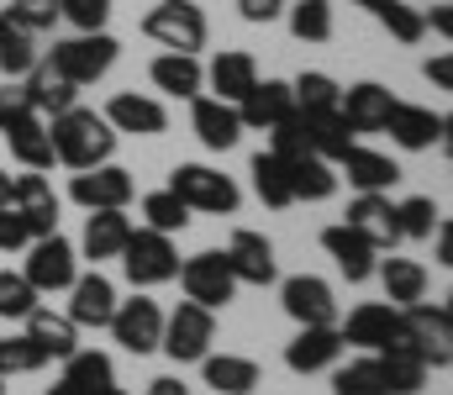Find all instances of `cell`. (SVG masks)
<instances>
[{
    "label": "cell",
    "mask_w": 453,
    "mask_h": 395,
    "mask_svg": "<svg viewBox=\"0 0 453 395\" xmlns=\"http://www.w3.org/2000/svg\"><path fill=\"white\" fill-rule=\"evenodd\" d=\"M395 222H401V243H406V238H411V243H427V238L438 232V222H443V211H438L433 195H411V201L395 206Z\"/></svg>",
    "instance_id": "b9f144b4"
},
{
    "label": "cell",
    "mask_w": 453,
    "mask_h": 395,
    "mask_svg": "<svg viewBox=\"0 0 453 395\" xmlns=\"http://www.w3.org/2000/svg\"><path fill=\"white\" fill-rule=\"evenodd\" d=\"M11 21H21L27 32H48L53 21H58V0H11V11H5Z\"/></svg>",
    "instance_id": "c3c4849f"
},
{
    "label": "cell",
    "mask_w": 453,
    "mask_h": 395,
    "mask_svg": "<svg viewBox=\"0 0 453 395\" xmlns=\"http://www.w3.org/2000/svg\"><path fill=\"white\" fill-rule=\"evenodd\" d=\"M422 21H427L438 37H453V11H449V5H438V11H433V16H422Z\"/></svg>",
    "instance_id": "9f6ffc18"
},
{
    "label": "cell",
    "mask_w": 453,
    "mask_h": 395,
    "mask_svg": "<svg viewBox=\"0 0 453 395\" xmlns=\"http://www.w3.org/2000/svg\"><path fill=\"white\" fill-rule=\"evenodd\" d=\"M374 274H380V285H385V300L395 306V311H406V306H417V300H427V269L417 259H390L374 263Z\"/></svg>",
    "instance_id": "4dcf8cb0"
},
{
    "label": "cell",
    "mask_w": 453,
    "mask_h": 395,
    "mask_svg": "<svg viewBox=\"0 0 453 395\" xmlns=\"http://www.w3.org/2000/svg\"><path fill=\"white\" fill-rule=\"evenodd\" d=\"M401 338L422 353L427 369H449L453 364V311L449 306H427V300L406 306L401 311Z\"/></svg>",
    "instance_id": "52a82bcc"
},
{
    "label": "cell",
    "mask_w": 453,
    "mask_h": 395,
    "mask_svg": "<svg viewBox=\"0 0 453 395\" xmlns=\"http://www.w3.org/2000/svg\"><path fill=\"white\" fill-rule=\"evenodd\" d=\"M37 300H42V295L27 285L21 269H0V322H21Z\"/></svg>",
    "instance_id": "7bdbcfd3"
},
{
    "label": "cell",
    "mask_w": 453,
    "mask_h": 395,
    "mask_svg": "<svg viewBox=\"0 0 453 395\" xmlns=\"http://www.w3.org/2000/svg\"><path fill=\"white\" fill-rule=\"evenodd\" d=\"M0 395H5V375H0Z\"/></svg>",
    "instance_id": "e7e4bbea"
},
{
    "label": "cell",
    "mask_w": 453,
    "mask_h": 395,
    "mask_svg": "<svg viewBox=\"0 0 453 395\" xmlns=\"http://www.w3.org/2000/svg\"><path fill=\"white\" fill-rule=\"evenodd\" d=\"M374 16H380V27H385L395 42H422V37H427V21H422V11H411L406 0H385Z\"/></svg>",
    "instance_id": "f6af8a7d"
},
{
    "label": "cell",
    "mask_w": 453,
    "mask_h": 395,
    "mask_svg": "<svg viewBox=\"0 0 453 395\" xmlns=\"http://www.w3.org/2000/svg\"><path fill=\"white\" fill-rule=\"evenodd\" d=\"M116 53H121V42H116L111 32H74V37H64V42H53V53H48V64L69 80V85H96V80H106L116 64Z\"/></svg>",
    "instance_id": "277c9868"
},
{
    "label": "cell",
    "mask_w": 453,
    "mask_h": 395,
    "mask_svg": "<svg viewBox=\"0 0 453 395\" xmlns=\"http://www.w3.org/2000/svg\"><path fill=\"white\" fill-rule=\"evenodd\" d=\"M338 163L358 195H390V185L401 179V163L390 153H380V148H364V142H353Z\"/></svg>",
    "instance_id": "ffe728a7"
},
{
    "label": "cell",
    "mask_w": 453,
    "mask_h": 395,
    "mask_svg": "<svg viewBox=\"0 0 453 395\" xmlns=\"http://www.w3.org/2000/svg\"><path fill=\"white\" fill-rule=\"evenodd\" d=\"M348 5H364V11H380L385 0H348Z\"/></svg>",
    "instance_id": "94428289"
},
{
    "label": "cell",
    "mask_w": 453,
    "mask_h": 395,
    "mask_svg": "<svg viewBox=\"0 0 453 395\" xmlns=\"http://www.w3.org/2000/svg\"><path fill=\"white\" fill-rule=\"evenodd\" d=\"M116 311V285L101 274V269H90V274H74V285H69V322L74 327H106Z\"/></svg>",
    "instance_id": "d6986e66"
},
{
    "label": "cell",
    "mask_w": 453,
    "mask_h": 395,
    "mask_svg": "<svg viewBox=\"0 0 453 395\" xmlns=\"http://www.w3.org/2000/svg\"><path fill=\"white\" fill-rule=\"evenodd\" d=\"M422 74H427L438 90H453V53H438V58H427V64H422Z\"/></svg>",
    "instance_id": "11a10c76"
},
{
    "label": "cell",
    "mask_w": 453,
    "mask_h": 395,
    "mask_svg": "<svg viewBox=\"0 0 453 395\" xmlns=\"http://www.w3.org/2000/svg\"><path fill=\"white\" fill-rule=\"evenodd\" d=\"M21 222H27V238H53L58 232V195L42 206H21Z\"/></svg>",
    "instance_id": "816d5d0a"
},
{
    "label": "cell",
    "mask_w": 453,
    "mask_h": 395,
    "mask_svg": "<svg viewBox=\"0 0 453 395\" xmlns=\"http://www.w3.org/2000/svg\"><path fill=\"white\" fill-rule=\"evenodd\" d=\"M0 206H11V174L0 169Z\"/></svg>",
    "instance_id": "91938a15"
},
{
    "label": "cell",
    "mask_w": 453,
    "mask_h": 395,
    "mask_svg": "<svg viewBox=\"0 0 453 395\" xmlns=\"http://www.w3.org/2000/svg\"><path fill=\"white\" fill-rule=\"evenodd\" d=\"M248 174H253V195H258L269 211L296 206V195H290V174H285V158H274V153H253Z\"/></svg>",
    "instance_id": "74e56055"
},
{
    "label": "cell",
    "mask_w": 453,
    "mask_h": 395,
    "mask_svg": "<svg viewBox=\"0 0 453 395\" xmlns=\"http://www.w3.org/2000/svg\"><path fill=\"white\" fill-rule=\"evenodd\" d=\"M190 206L164 185V190H153V195H142V227H153V232H164V238H174V232H185L190 227Z\"/></svg>",
    "instance_id": "f35d334b"
},
{
    "label": "cell",
    "mask_w": 453,
    "mask_h": 395,
    "mask_svg": "<svg viewBox=\"0 0 453 395\" xmlns=\"http://www.w3.org/2000/svg\"><path fill=\"white\" fill-rule=\"evenodd\" d=\"M142 37L158 42L164 53H196L201 58V48L211 37V21H206V11L196 0H158L142 16Z\"/></svg>",
    "instance_id": "7a4b0ae2"
},
{
    "label": "cell",
    "mask_w": 453,
    "mask_h": 395,
    "mask_svg": "<svg viewBox=\"0 0 453 395\" xmlns=\"http://www.w3.org/2000/svg\"><path fill=\"white\" fill-rule=\"evenodd\" d=\"M333 395H390L385 380H380L374 353H369V359H353L348 369H338V375H333Z\"/></svg>",
    "instance_id": "ee69618b"
},
{
    "label": "cell",
    "mask_w": 453,
    "mask_h": 395,
    "mask_svg": "<svg viewBox=\"0 0 453 395\" xmlns=\"http://www.w3.org/2000/svg\"><path fill=\"white\" fill-rule=\"evenodd\" d=\"M390 106H395V95L385 85H374V80H364V85H353V90L338 95V111L353 132H380L385 117H390Z\"/></svg>",
    "instance_id": "f1b7e54d"
},
{
    "label": "cell",
    "mask_w": 453,
    "mask_h": 395,
    "mask_svg": "<svg viewBox=\"0 0 453 395\" xmlns=\"http://www.w3.org/2000/svg\"><path fill=\"white\" fill-rule=\"evenodd\" d=\"M222 254H226V263H232V279H237V285H258V290H264V285L280 279L274 243H269L264 232H253V227H237Z\"/></svg>",
    "instance_id": "9a60e30c"
},
{
    "label": "cell",
    "mask_w": 453,
    "mask_h": 395,
    "mask_svg": "<svg viewBox=\"0 0 453 395\" xmlns=\"http://www.w3.org/2000/svg\"><path fill=\"white\" fill-rule=\"evenodd\" d=\"M380 132H390V142L406 148V153H427V148L449 142V117L433 111V106H406V101H395Z\"/></svg>",
    "instance_id": "5bb4252c"
},
{
    "label": "cell",
    "mask_w": 453,
    "mask_h": 395,
    "mask_svg": "<svg viewBox=\"0 0 453 395\" xmlns=\"http://www.w3.org/2000/svg\"><path fill=\"white\" fill-rule=\"evenodd\" d=\"M101 395H127V391H121V385H111V391H101Z\"/></svg>",
    "instance_id": "be15d7a7"
},
{
    "label": "cell",
    "mask_w": 453,
    "mask_h": 395,
    "mask_svg": "<svg viewBox=\"0 0 453 395\" xmlns=\"http://www.w3.org/2000/svg\"><path fill=\"white\" fill-rule=\"evenodd\" d=\"M358 238H369V248L374 254H395V243H401V222H395V201L390 195H353L348 201V216H342Z\"/></svg>",
    "instance_id": "2e32d148"
},
{
    "label": "cell",
    "mask_w": 453,
    "mask_h": 395,
    "mask_svg": "<svg viewBox=\"0 0 453 395\" xmlns=\"http://www.w3.org/2000/svg\"><path fill=\"white\" fill-rule=\"evenodd\" d=\"M21 322H27V338H32V348L42 359H69L80 348V327L64 311H53V306H32Z\"/></svg>",
    "instance_id": "d4e9b609"
},
{
    "label": "cell",
    "mask_w": 453,
    "mask_h": 395,
    "mask_svg": "<svg viewBox=\"0 0 453 395\" xmlns=\"http://www.w3.org/2000/svg\"><path fill=\"white\" fill-rule=\"evenodd\" d=\"M374 364H380V380H385L390 395H417L422 385H427V375H433V369L422 364V353H417L406 338H395L390 348H380Z\"/></svg>",
    "instance_id": "484cf974"
},
{
    "label": "cell",
    "mask_w": 453,
    "mask_h": 395,
    "mask_svg": "<svg viewBox=\"0 0 453 395\" xmlns=\"http://www.w3.org/2000/svg\"><path fill=\"white\" fill-rule=\"evenodd\" d=\"M121 274H127V285L132 290H153V285H169L174 274H180V248H174V238H164V232H153V227H132V238L121 243Z\"/></svg>",
    "instance_id": "3957f363"
},
{
    "label": "cell",
    "mask_w": 453,
    "mask_h": 395,
    "mask_svg": "<svg viewBox=\"0 0 453 395\" xmlns=\"http://www.w3.org/2000/svg\"><path fill=\"white\" fill-rule=\"evenodd\" d=\"M21 90H27V101H32V111H37V117H58V111L80 106V85H69L48 58H37V64H32V74L21 80Z\"/></svg>",
    "instance_id": "4316f807"
},
{
    "label": "cell",
    "mask_w": 453,
    "mask_h": 395,
    "mask_svg": "<svg viewBox=\"0 0 453 395\" xmlns=\"http://www.w3.org/2000/svg\"><path fill=\"white\" fill-rule=\"evenodd\" d=\"M37 32H27L21 21H11L5 11H0V74L5 80H27L32 74V64H37V42H32Z\"/></svg>",
    "instance_id": "8d00e7d4"
},
{
    "label": "cell",
    "mask_w": 453,
    "mask_h": 395,
    "mask_svg": "<svg viewBox=\"0 0 453 395\" xmlns=\"http://www.w3.org/2000/svg\"><path fill=\"white\" fill-rule=\"evenodd\" d=\"M217 343V311L196 306V300H180L169 316H164V338H158V353H169L174 364H201Z\"/></svg>",
    "instance_id": "8992f818"
},
{
    "label": "cell",
    "mask_w": 453,
    "mask_h": 395,
    "mask_svg": "<svg viewBox=\"0 0 453 395\" xmlns=\"http://www.w3.org/2000/svg\"><path fill=\"white\" fill-rule=\"evenodd\" d=\"M64 385L80 395H101L116 385V364L111 353H101V348H74L69 359H64Z\"/></svg>",
    "instance_id": "e575fe53"
},
{
    "label": "cell",
    "mask_w": 453,
    "mask_h": 395,
    "mask_svg": "<svg viewBox=\"0 0 453 395\" xmlns=\"http://www.w3.org/2000/svg\"><path fill=\"white\" fill-rule=\"evenodd\" d=\"M290 95H296V111H333L342 95V85L333 74H322V69H301L296 80H290Z\"/></svg>",
    "instance_id": "ab89813d"
},
{
    "label": "cell",
    "mask_w": 453,
    "mask_h": 395,
    "mask_svg": "<svg viewBox=\"0 0 453 395\" xmlns=\"http://www.w3.org/2000/svg\"><path fill=\"white\" fill-rule=\"evenodd\" d=\"M290 11V37L296 42H327L333 37V0H296Z\"/></svg>",
    "instance_id": "60d3db41"
},
{
    "label": "cell",
    "mask_w": 453,
    "mask_h": 395,
    "mask_svg": "<svg viewBox=\"0 0 453 395\" xmlns=\"http://www.w3.org/2000/svg\"><path fill=\"white\" fill-rule=\"evenodd\" d=\"M116 137L111 122L101 117V111H90V106H69V111H58V117H48V142H53V158L64 163V169H96V163H111L116 153Z\"/></svg>",
    "instance_id": "6da1fadb"
},
{
    "label": "cell",
    "mask_w": 453,
    "mask_h": 395,
    "mask_svg": "<svg viewBox=\"0 0 453 395\" xmlns=\"http://www.w3.org/2000/svg\"><path fill=\"white\" fill-rule=\"evenodd\" d=\"M48 359L32 348V338L27 332H16V338H0V375L11 380V375H37Z\"/></svg>",
    "instance_id": "bcb514c9"
},
{
    "label": "cell",
    "mask_w": 453,
    "mask_h": 395,
    "mask_svg": "<svg viewBox=\"0 0 453 395\" xmlns=\"http://www.w3.org/2000/svg\"><path fill=\"white\" fill-rule=\"evenodd\" d=\"M48 395H80V391H69V385H64V380H58V385H53V391Z\"/></svg>",
    "instance_id": "6125c7cd"
},
{
    "label": "cell",
    "mask_w": 453,
    "mask_h": 395,
    "mask_svg": "<svg viewBox=\"0 0 453 395\" xmlns=\"http://www.w3.org/2000/svg\"><path fill=\"white\" fill-rule=\"evenodd\" d=\"M342 332V348H364V353H380L401 338V311L390 300H364L348 311V322L338 327Z\"/></svg>",
    "instance_id": "4fadbf2b"
},
{
    "label": "cell",
    "mask_w": 453,
    "mask_h": 395,
    "mask_svg": "<svg viewBox=\"0 0 453 395\" xmlns=\"http://www.w3.org/2000/svg\"><path fill=\"white\" fill-rule=\"evenodd\" d=\"M301 122H306V142H311V153L317 158H327V163H338L342 153L358 142V132L342 122V111H301Z\"/></svg>",
    "instance_id": "d6a6232c"
},
{
    "label": "cell",
    "mask_w": 453,
    "mask_h": 395,
    "mask_svg": "<svg viewBox=\"0 0 453 395\" xmlns=\"http://www.w3.org/2000/svg\"><path fill=\"white\" fill-rule=\"evenodd\" d=\"M190 127H196V137H201L211 153L237 148V137H242L237 106H232V101H217V95H196V101H190Z\"/></svg>",
    "instance_id": "cb8c5ba5"
},
{
    "label": "cell",
    "mask_w": 453,
    "mask_h": 395,
    "mask_svg": "<svg viewBox=\"0 0 453 395\" xmlns=\"http://www.w3.org/2000/svg\"><path fill=\"white\" fill-rule=\"evenodd\" d=\"M21 117H37V111H32V101H27V90H21V80H5V85H0V132L16 127Z\"/></svg>",
    "instance_id": "f907efd6"
},
{
    "label": "cell",
    "mask_w": 453,
    "mask_h": 395,
    "mask_svg": "<svg viewBox=\"0 0 453 395\" xmlns=\"http://www.w3.org/2000/svg\"><path fill=\"white\" fill-rule=\"evenodd\" d=\"M148 395H190V385H180V380H169V375H164V380H153V385H148Z\"/></svg>",
    "instance_id": "680465c9"
},
{
    "label": "cell",
    "mask_w": 453,
    "mask_h": 395,
    "mask_svg": "<svg viewBox=\"0 0 453 395\" xmlns=\"http://www.w3.org/2000/svg\"><path fill=\"white\" fill-rule=\"evenodd\" d=\"M42 201H53V185H48L37 169H27V174L11 179V206H16V211H21V206H42Z\"/></svg>",
    "instance_id": "681fc988"
},
{
    "label": "cell",
    "mask_w": 453,
    "mask_h": 395,
    "mask_svg": "<svg viewBox=\"0 0 453 395\" xmlns=\"http://www.w3.org/2000/svg\"><path fill=\"white\" fill-rule=\"evenodd\" d=\"M169 190H174L190 211H206V216H232V211L242 206V190L232 185V174L211 169V163H174Z\"/></svg>",
    "instance_id": "5b68a950"
},
{
    "label": "cell",
    "mask_w": 453,
    "mask_h": 395,
    "mask_svg": "<svg viewBox=\"0 0 453 395\" xmlns=\"http://www.w3.org/2000/svg\"><path fill=\"white\" fill-rule=\"evenodd\" d=\"M180 290H185V300H196V306H206V311H222L226 300L237 295V279H232V263H226L222 248H206V254H190V259H180Z\"/></svg>",
    "instance_id": "ba28073f"
},
{
    "label": "cell",
    "mask_w": 453,
    "mask_h": 395,
    "mask_svg": "<svg viewBox=\"0 0 453 395\" xmlns=\"http://www.w3.org/2000/svg\"><path fill=\"white\" fill-rule=\"evenodd\" d=\"M201 380L217 395H253L264 375H258V364L242 359V353H206V359H201Z\"/></svg>",
    "instance_id": "f546056e"
},
{
    "label": "cell",
    "mask_w": 453,
    "mask_h": 395,
    "mask_svg": "<svg viewBox=\"0 0 453 395\" xmlns=\"http://www.w3.org/2000/svg\"><path fill=\"white\" fill-rule=\"evenodd\" d=\"M111 132H132V137H158V132H169V111H164V101H153V95H132V90H121L111 95V106L101 111Z\"/></svg>",
    "instance_id": "44dd1931"
},
{
    "label": "cell",
    "mask_w": 453,
    "mask_h": 395,
    "mask_svg": "<svg viewBox=\"0 0 453 395\" xmlns=\"http://www.w3.org/2000/svg\"><path fill=\"white\" fill-rule=\"evenodd\" d=\"M290 111H296L290 80H258V85H253V90L237 101V122H242V132H269V127H280Z\"/></svg>",
    "instance_id": "e0dca14e"
},
{
    "label": "cell",
    "mask_w": 453,
    "mask_h": 395,
    "mask_svg": "<svg viewBox=\"0 0 453 395\" xmlns=\"http://www.w3.org/2000/svg\"><path fill=\"white\" fill-rule=\"evenodd\" d=\"M127 238H132V216H127V211H90V216H85L80 254H85V259H96V263L116 259Z\"/></svg>",
    "instance_id": "1f68e13d"
},
{
    "label": "cell",
    "mask_w": 453,
    "mask_h": 395,
    "mask_svg": "<svg viewBox=\"0 0 453 395\" xmlns=\"http://www.w3.org/2000/svg\"><path fill=\"white\" fill-rule=\"evenodd\" d=\"M32 238H27V222H21V211L16 206H0V254H16V248H27Z\"/></svg>",
    "instance_id": "f5cc1de1"
},
{
    "label": "cell",
    "mask_w": 453,
    "mask_h": 395,
    "mask_svg": "<svg viewBox=\"0 0 453 395\" xmlns=\"http://www.w3.org/2000/svg\"><path fill=\"white\" fill-rule=\"evenodd\" d=\"M206 85L217 90V101H242L253 85H258V64H253V53H242V48H222L211 64H206Z\"/></svg>",
    "instance_id": "83f0119b"
},
{
    "label": "cell",
    "mask_w": 453,
    "mask_h": 395,
    "mask_svg": "<svg viewBox=\"0 0 453 395\" xmlns=\"http://www.w3.org/2000/svg\"><path fill=\"white\" fill-rule=\"evenodd\" d=\"M58 21H69L74 32H106L111 0H58Z\"/></svg>",
    "instance_id": "7dc6e473"
},
{
    "label": "cell",
    "mask_w": 453,
    "mask_h": 395,
    "mask_svg": "<svg viewBox=\"0 0 453 395\" xmlns=\"http://www.w3.org/2000/svg\"><path fill=\"white\" fill-rule=\"evenodd\" d=\"M285 174H290V195H296V201H333V195H338V174H333V163L317 158V153L290 158Z\"/></svg>",
    "instance_id": "d590c367"
},
{
    "label": "cell",
    "mask_w": 453,
    "mask_h": 395,
    "mask_svg": "<svg viewBox=\"0 0 453 395\" xmlns=\"http://www.w3.org/2000/svg\"><path fill=\"white\" fill-rule=\"evenodd\" d=\"M285 5H290V0H237V16L253 21V27H269L274 16H285Z\"/></svg>",
    "instance_id": "db71d44e"
},
{
    "label": "cell",
    "mask_w": 453,
    "mask_h": 395,
    "mask_svg": "<svg viewBox=\"0 0 453 395\" xmlns=\"http://www.w3.org/2000/svg\"><path fill=\"white\" fill-rule=\"evenodd\" d=\"M280 306L296 327H338V295L322 274H290L280 285Z\"/></svg>",
    "instance_id": "8fae6325"
},
{
    "label": "cell",
    "mask_w": 453,
    "mask_h": 395,
    "mask_svg": "<svg viewBox=\"0 0 453 395\" xmlns=\"http://www.w3.org/2000/svg\"><path fill=\"white\" fill-rule=\"evenodd\" d=\"M111 338L127 348V353H137V359H148V353H158V338H164V311H158V300H148L142 290L132 295V300H116L111 311Z\"/></svg>",
    "instance_id": "30bf717a"
},
{
    "label": "cell",
    "mask_w": 453,
    "mask_h": 395,
    "mask_svg": "<svg viewBox=\"0 0 453 395\" xmlns=\"http://www.w3.org/2000/svg\"><path fill=\"white\" fill-rule=\"evenodd\" d=\"M342 359V332L338 327H301L285 343V369L290 375H322Z\"/></svg>",
    "instance_id": "ac0fdd59"
},
{
    "label": "cell",
    "mask_w": 453,
    "mask_h": 395,
    "mask_svg": "<svg viewBox=\"0 0 453 395\" xmlns=\"http://www.w3.org/2000/svg\"><path fill=\"white\" fill-rule=\"evenodd\" d=\"M5 148H11V158L21 163V169H53L58 158H53V142H48V122L42 117H21L16 127H5Z\"/></svg>",
    "instance_id": "836d02e7"
},
{
    "label": "cell",
    "mask_w": 453,
    "mask_h": 395,
    "mask_svg": "<svg viewBox=\"0 0 453 395\" xmlns=\"http://www.w3.org/2000/svg\"><path fill=\"white\" fill-rule=\"evenodd\" d=\"M21 274H27V285L37 290V295H53V290H69L74 285V274H80V248L69 243V238H32L27 243V263H21Z\"/></svg>",
    "instance_id": "9c48e42d"
},
{
    "label": "cell",
    "mask_w": 453,
    "mask_h": 395,
    "mask_svg": "<svg viewBox=\"0 0 453 395\" xmlns=\"http://www.w3.org/2000/svg\"><path fill=\"white\" fill-rule=\"evenodd\" d=\"M148 80H153V90H164L174 101H196L206 90V64L196 53H158L148 64Z\"/></svg>",
    "instance_id": "603a6c76"
},
{
    "label": "cell",
    "mask_w": 453,
    "mask_h": 395,
    "mask_svg": "<svg viewBox=\"0 0 453 395\" xmlns=\"http://www.w3.org/2000/svg\"><path fill=\"white\" fill-rule=\"evenodd\" d=\"M433 238H438V263L449 269V263H453V238H449V222H438V232H433Z\"/></svg>",
    "instance_id": "6f0895ef"
},
{
    "label": "cell",
    "mask_w": 453,
    "mask_h": 395,
    "mask_svg": "<svg viewBox=\"0 0 453 395\" xmlns=\"http://www.w3.org/2000/svg\"><path fill=\"white\" fill-rule=\"evenodd\" d=\"M132 195H137V185L121 163H96V169H80L69 179V201L85 211H127Z\"/></svg>",
    "instance_id": "7c38bea8"
},
{
    "label": "cell",
    "mask_w": 453,
    "mask_h": 395,
    "mask_svg": "<svg viewBox=\"0 0 453 395\" xmlns=\"http://www.w3.org/2000/svg\"><path fill=\"white\" fill-rule=\"evenodd\" d=\"M322 248H327V259L338 263V274L348 285H364V279H374V248H369V238H358L348 222H333L327 232H322Z\"/></svg>",
    "instance_id": "7402d4cb"
}]
</instances>
